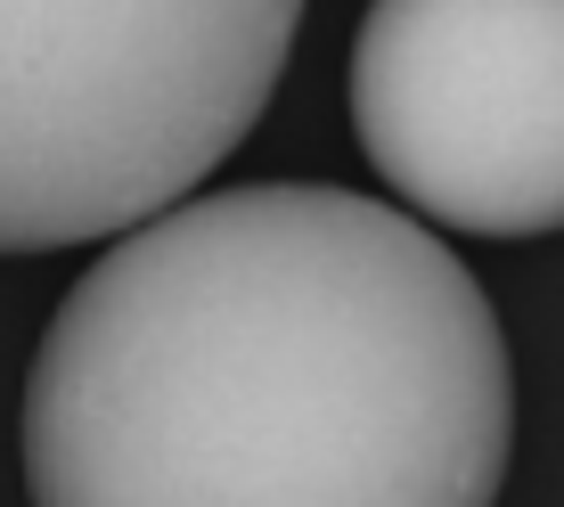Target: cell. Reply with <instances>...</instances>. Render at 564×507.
Masks as SVG:
<instances>
[{
	"instance_id": "1",
	"label": "cell",
	"mask_w": 564,
	"mask_h": 507,
	"mask_svg": "<svg viewBox=\"0 0 564 507\" xmlns=\"http://www.w3.org/2000/svg\"><path fill=\"white\" fill-rule=\"evenodd\" d=\"M516 377L434 222L254 181L131 222L25 377L33 507H499Z\"/></svg>"
},
{
	"instance_id": "2",
	"label": "cell",
	"mask_w": 564,
	"mask_h": 507,
	"mask_svg": "<svg viewBox=\"0 0 564 507\" xmlns=\"http://www.w3.org/2000/svg\"><path fill=\"white\" fill-rule=\"evenodd\" d=\"M303 0H0V254L181 205L286 74Z\"/></svg>"
},
{
	"instance_id": "3",
	"label": "cell",
	"mask_w": 564,
	"mask_h": 507,
	"mask_svg": "<svg viewBox=\"0 0 564 507\" xmlns=\"http://www.w3.org/2000/svg\"><path fill=\"white\" fill-rule=\"evenodd\" d=\"M352 131L434 229H564V0H368Z\"/></svg>"
}]
</instances>
